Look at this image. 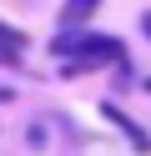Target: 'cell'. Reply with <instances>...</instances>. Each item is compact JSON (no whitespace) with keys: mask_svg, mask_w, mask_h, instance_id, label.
Instances as JSON below:
<instances>
[{"mask_svg":"<svg viewBox=\"0 0 151 156\" xmlns=\"http://www.w3.org/2000/svg\"><path fill=\"white\" fill-rule=\"evenodd\" d=\"M96 10H101V0H66V5H60V25L76 30V25H86Z\"/></svg>","mask_w":151,"mask_h":156,"instance_id":"cell-1","label":"cell"},{"mask_svg":"<svg viewBox=\"0 0 151 156\" xmlns=\"http://www.w3.org/2000/svg\"><path fill=\"white\" fill-rule=\"evenodd\" d=\"M20 51H25V30H15V25L0 20V61H15Z\"/></svg>","mask_w":151,"mask_h":156,"instance_id":"cell-2","label":"cell"},{"mask_svg":"<svg viewBox=\"0 0 151 156\" xmlns=\"http://www.w3.org/2000/svg\"><path fill=\"white\" fill-rule=\"evenodd\" d=\"M106 116H111V121H121V126H126V136H131V146H136V151H151V136H146V131H141V126H131V121H126V116H121V111H116V106H106Z\"/></svg>","mask_w":151,"mask_h":156,"instance_id":"cell-3","label":"cell"},{"mask_svg":"<svg viewBox=\"0 0 151 156\" xmlns=\"http://www.w3.org/2000/svg\"><path fill=\"white\" fill-rule=\"evenodd\" d=\"M141 30H146V41H151V10H141Z\"/></svg>","mask_w":151,"mask_h":156,"instance_id":"cell-4","label":"cell"},{"mask_svg":"<svg viewBox=\"0 0 151 156\" xmlns=\"http://www.w3.org/2000/svg\"><path fill=\"white\" fill-rule=\"evenodd\" d=\"M146 91H151V81H146Z\"/></svg>","mask_w":151,"mask_h":156,"instance_id":"cell-5","label":"cell"}]
</instances>
